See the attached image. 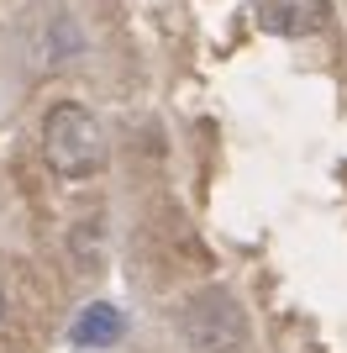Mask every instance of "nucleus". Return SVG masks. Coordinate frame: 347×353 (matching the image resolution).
Wrapping results in <instances>:
<instances>
[{"mask_svg":"<svg viewBox=\"0 0 347 353\" xmlns=\"http://www.w3.org/2000/svg\"><path fill=\"white\" fill-rule=\"evenodd\" d=\"M0 311H6V301H0Z\"/></svg>","mask_w":347,"mask_h":353,"instance_id":"obj_5","label":"nucleus"},{"mask_svg":"<svg viewBox=\"0 0 347 353\" xmlns=\"http://www.w3.org/2000/svg\"><path fill=\"white\" fill-rule=\"evenodd\" d=\"M43 159L63 179H90L105 169V132L85 105L58 101L43 121Z\"/></svg>","mask_w":347,"mask_h":353,"instance_id":"obj_1","label":"nucleus"},{"mask_svg":"<svg viewBox=\"0 0 347 353\" xmlns=\"http://www.w3.org/2000/svg\"><path fill=\"white\" fill-rule=\"evenodd\" d=\"M332 6L326 0H258V21L274 37H311L326 27Z\"/></svg>","mask_w":347,"mask_h":353,"instance_id":"obj_3","label":"nucleus"},{"mask_svg":"<svg viewBox=\"0 0 347 353\" xmlns=\"http://www.w3.org/2000/svg\"><path fill=\"white\" fill-rule=\"evenodd\" d=\"M121 332H127V316H121L111 301H95V306H85L79 316H74L69 343L74 348H111Z\"/></svg>","mask_w":347,"mask_h":353,"instance_id":"obj_4","label":"nucleus"},{"mask_svg":"<svg viewBox=\"0 0 347 353\" xmlns=\"http://www.w3.org/2000/svg\"><path fill=\"white\" fill-rule=\"evenodd\" d=\"M179 327H185L189 348H200V353H237L247 338V322L227 290H205L200 301H189Z\"/></svg>","mask_w":347,"mask_h":353,"instance_id":"obj_2","label":"nucleus"}]
</instances>
